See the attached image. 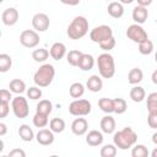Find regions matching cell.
Here are the masks:
<instances>
[{"label": "cell", "instance_id": "1", "mask_svg": "<svg viewBox=\"0 0 157 157\" xmlns=\"http://www.w3.org/2000/svg\"><path fill=\"white\" fill-rule=\"evenodd\" d=\"M137 141V134L130 126H125L124 129L114 132L113 142L120 150H128L132 147Z\"/></svg>", "mask_w": 157, "mask_h": 157}, {"label": "cell", "instance_id": "2", "mask_svg": "<svg viewBox=\"0 0 157 157\" xmlns=\"http://www.w3.org/2000/svg\"><path fill=\"white\" fill-rule=\"evenodd\" d=\"M87 32H88V21L83 16H76L66 29L67 37L74 40L81 39L87 34Z\"/></svg>", "mask_w": 157, "mask_h": 157}, {"label": "cell", "instance_id": "3", "mask_svg": "<svg viewBox=\"0 0 157 157\" xmlns=\"http://www.w3.org/2000/svg\"><path fill=\"white\" fill-rule=\"evenodd\" d=\"M55 76V69L52 64H43L33 75V81L38 87H48Z\"/></svg>", "mask_w": 157, "mask_h": 157}, {"label": "cell", "instance_id": "4", "mask_svg": "<svg viewBox=\"0 0 157 157\" xmlns=\"http://www.w3.org/2000/svg\"><path fill=\"white\" fill-rule=\"evenodd\" d=\"M97 65H98L99 75L103 78H112L114 76L115 63H114V58L109 53H103V54L98 55Z\"/></svg>", "mask_w": 157, "mask_h": 157}, {"label": "cell", "instance_id": "5", "mask_svg": "<svg viewBox=\"0 0 157 157\" xmlns=\"http://www.w3.org/2000/svg\"><path fill=\"white\" fill-rule=\"evenodd\" d=\"M92 105L87 99H75L69 104V113L75 117H85L91 113Z\"/></svg>", "mask_w": 157, "mask_h": 157}, {"label": "cell", "instance_id": "6", "mask_svg": "<svg viewBox=\"0 0 157 157\" xmlns=\"http://www.w3.org/2000/svg\"><path fill=\"white\" fill-rule=\"evenodd\" d=\"M11 108H12V112H13L15 117L18 118V119L27 118L28 114H29L28 102L22 96H17V97L11 99Z\"/></svg>", "mask_w": 157, "mask_h": 157}, {"label": "cell", "instance_id": "7", "mask_svg": "<svg viewBox=\"0 0 157 157\" xmlns=\"http://www.w3.org/2000/svg\"><path fill=\"white\" fill-rule=\"evenodd\" d=\"M112 36H113V29L107 25L97 26L90 32V39L93 43H101L102 40L107 39Z\"/></svg>", "mask_w": 157, "mask_h": 157}, {"label": "cell", "instance_id": "8", "mask_svg": "<svg viewBox=\"0 0 157 157\" xmlns=\"http://www.w3.org/2000/svg\"><path fill=\"white\" fill-rule=\"evenodd\" d=\"M20 43L25 48H36L39 44V34L34 29H25L20 34Z\"/></svg>", "mask_w": 157, "mask_h": 157}, {"label": "cell", "instance_id": "9", "mask_svg": "<svg viewBox=\"0 0 157 157\" xmlns=\"http://www.w3.org/2000/svg\"><path fill=\"white\" fill-rule=\"evenodd\" d=\"M125 34H126V37H128L130 40H132L134 43H137V44H139L140 42H142V40H145V39L148 38L146 31L141 27V25H137V23L130 25V26L128 27Z\"/></svg>", "mask_w": 157, "mask_h": 157}, {"label": "cell", "instance_id": "10", "mask_svg": "<svg viewBox=\"0 0 157 157\" xmlns=\"http://www.w3.org/2000/svg\"><path fill=\"white\" fill-rule=\"evenodd\" d=\"M50 20L47 13L38 12L32 17V26L36 32H45L49 28Z\"/></svg>", "mask_w": 157, "mask_h": 157}, {"label": "cell", "instance_id": "11", "mask_svg": "<svg viewBox=\"0 0 157 157\" xmlns=\"http://www.w3.org/2000/svg\"><path fill=\"white\" fill-rule=\"evenodd\" d=\"M36 140L39 145L49 146L54 142V132L50 129H40L36 135Z\"/></svg>", "mask_w": 157, "mask_h": 157}, {"label": "cell", "instance_id": "12", "mask_svg": "<svg viewBox=\"0 0 157 157\" xmlns=\"http://www.w3.org/2000/svg\"><path fill=\"white\" fill-rule=\"evenodd\" d=\"M1 21L5 26H13L18 21V11L15 7H9L4 10L1 15Z\"/></svg>", "mask_w": 157, "mask_h": 157}, {"label": "cell", "instance_id": "13", "mask_svg": "<svg viewBox=\"0 0 157 157\" xmlns=\"http://www.w3.org/2000/svg\"><path fill=\"white\" fill-rule=\"evenodd\" d=\"M87 130H88V123L85 118H76L71 123V131L77 136L85 135Z\"/></svg>", "mask_w": 157, "mask_h": 157}, {"label": "cell", "instance_id": "14", "mask_svg": "<svg viewBox=\"0 0 157 157\" xmlns=\"http://www.w3.org/2000/svg\"><path fill=\"white\" fill-rule=\"evenodd\" d=\"M49 55L54 60H56V61L61 60L66 55V47H65V44L61 43V42H55L50 47V49H49Z\"/></svg>", "mask_w": 157, "mask_h": 157}, {"label": "cell", "instance_id": "15", "mask_svg": "<svg viewBox=\"0 0 157 157\" xmlns=\"http://www.w3.org/2000/svg\"><path fill=\"white\" fill-rule=\"evenodd\" d=\"M147 17H148V11H147L146 7L140 6V5L134 7V10H132V20L135 21V23L142 25V23L146 22Z\"/></svg>", "mask_w": 157, "mask_h": 157}, {"label": "cell", "instance_id": "16", "mask_svg": "<svg viewBox=\"0 0 157 157\" xmlns=\"http://www.w3.org/2000/svg\"><path fill=\"white\" fill-rule=\"evenodd\" d=\"M103 139H104L103 134L98 130H91L86 135V142H87V145H90L92 147H97V146L102 145Z\"/></svg>", "mask_w": 157, "mask_h": 157}, {"label": "cell", "instance_id": "17", "mask_svg": "<svg viewBox=\"0 0 157 157\" xmlns=\"http://www.w3.org/2000/svg\"><path fill=\"white\" fill-rule=\"evenodd\" d=\"M77 66L82 70V71H90L92 70V67L94 66V58L91 54H86L82 53V55L80 56V60L77 63Z\"/></svg>", "mask_w": 157, "mask_h": 157}, {"label": "cell", "instance_id": "18", "mask_svg": "<svg viewBox=\"0 0 157 157\" xmlns=\"http://www.w3.org/2000/svg\"><path fill=\"white\" fill-rule=\"evenodd\" d=\"M101 130L104 134H113L115 130V120L112 115H105L101 120Z\"/></svg>", "mask_w": 157, "mask_h": 157}, {"label": "cell", "instance_id": "19", "mask_svg": "<svg viewBox=\"0 0 157 157\" xmlns=\"http://www.w3.org/2000/svg\"><path fill=\"white\" fill-rule=\"evenodd\" d=\"M86 87L91 92H99L103 87V81L98 75H91L86 82Z\"/></svg>", "mask_w": 157, "mask_h": 157}, {"label": "cell", "instance_id": "20", "mask_svg": "<svg viewBox=\"0 0 157 157\" xmlns=\"http://www.w3.org/2000/svg\"><path fill=\"white\" fill-rule=\"evenodd\" d=\"M107 11H108V15L112 16L113 18H120L124 15V6L119 1L118 2L117 1H113V2H110L108 5Z\"/></svg>", "mask_w": 157, "mask_h": 157}, {"label": "cell", "instance_id": "21", "mask_svg": "<svg viewBox=\"0 0 157 157\" xmlns=\"http://www.w3.org/2000/svg\"><path fill=\"white\" fill-rule=\"evenodd\" d=\"M18 136L21 137L22 141L26 142H31L34 139V132L32 130V128H29V125L27 124H22L18 128Z\"/></svg>", "mask_w": 157, "mask_h": 157}, {"label": "cell", "instance_id": "22", "mask_svg": "<svg viewBox=\"0 0 157 157\" xmlns=\"http://www.w3.org/2000/svg\"><path fill=\"white\" fill-rule=\"evenodd\" d=\"M144 78V72L139 67H134L128 74V82L130 85H139Z\"/></svg>", "mask_w": 157, "mask_h": 157}, {"label": "cell", "instance_id": "23", "mask_svg": "<svg viewBox=\"0 0 157 157\" xmlns=\"http://www.w3.org/2000/svg\"><path fill=\"white\" fill-rule=\"evenodd\" d=\"M129 96H130V98H131V101H132V102L139 103V102H142V101L145 99V97H146V92H145L144 87L135 85V86L130 90Z\"/></svg>", "mask_w": 157, "mask_h": 157}, {"label": "cell", "instance_id": "24", "mask_svg": "<svg viewBox=\"0 0 157 157\" xmlns=\"http://www.w3.org/2000/svg\"><path fill=\"white\" fill-rule=\"evenodd\" d=\"M9 88L11 91V93L21 94V93H23L26 91V83H25V81H22L20 78H13V80L10 81Z\"/></svg>", "mask_w": 157, "mask_h": 157}, {"label": "cell", "instance_id": "25", "mask_svg": "<svg viewBox=\"0 0 157 157\" xmlns=\"http://www.w3.org/2000/svg\"><path fill=\"white\" fill-rule=\"evenodd\" d=\"M49 129L55 132V134H60L65 130V121L61 118H53L49 121Z\"/></svg>", "mask_w": 157, "mask_h": 157}, {"label": "cell", "instance_id": "26", "mask_svg": "<svg viewBox=\"0 0 157 157\" xmlns=\"http://www.w3.org/2000/svg\"><path fill=\"white\" fill-rule=\"evenodd\" d=\"M69 93H70V96L72 98H76L77 99V98H80V97L83 96V93H85V86L81 82H74V83H71V86L69 88Z\"/></svg>", "mask_w": 157, "mask_h": 157}, {"label": "cell", "instance_id": "27", "mask_svg": "<svg viewBox=\"0 0 157 157\" xmlns=\"http://www.w3.org/2000/svg\"><path fill=\"white\" fill-rule=\"evenodd\" d=\"M98 107L101 108L102 112L107 113V114H110L114 112V104H113V99L110 98H107V97H103V98H99L98 101Z\"/></svg>", "mask_w": 157, "mask_h": 157}, {"label": "cell", "instance_id": "28", "mask_svg": "<svg viewBox=\"0 0 157 157\" xmlns=\"http://www.w3.org/2000/svg\"><path fill=\"white\" fill-rule=\"evenodd\" d=\"M37 113H40V114H44V115H49L53 110V103L48 99H42L39 101V103L37 104V108H36Z\"/></svg>", "mask_w": 157, "mask_h": 157}, {"label": "cell", "instance_id": "29", "mask_svg": "<svg viewBox=\"0 0 157 157\" xmlns=\"http://www.w3.org/2000/svg\"><path fill=\"white\" fill-rule=\"evenodd\" d=\"M12 66V59L9 54L2 53L0 54V72H6Z\"/></svg>", "mask_w": 157, "mask_h": 157}, {"label": "cell", "instance_id": "30", "mask_svg": "<svg viewBox=\"0 0 157 157\" xmlns=\"http://www.w3.org/2000/svg\"><path fill=\"white\" fill-rule=\"evenodd\" d=\"M139 52L142 55H150L153 52V42L151 39H145L139 43Z\"/></svg>", "mask_w": 157, "mask_h": 157}, {"label": "cell", "instance_id": "31", "mask_svg": "<svg viewBox=\"0 0 157 157\" xmlns=\"http://www.w3.org/2000/svg\"><path fill=\"white\" fill-rule=\"evenodd\" d=\"M48 56H49V52H48L45 48L36 49V50H33V53H32V58H33V60L37 61V63H43V61H45V60L48 59Z\"/></svg>", "mask_w": 157, "mask_h": 157}, {"label": "cell", "instance_id": "32", "mask_svg": "<svg viewBox=\"0 0 157 157\" xmlns=\"http://www.w3.org/2000/svg\"><path fill=\"white\" fill-rule=\"evenodd\" d=\"M113 104H114V112H113V113L123 114V113H125L126 109H128L126 101L123 99V98H114V99H113Z\"/></svg>", "mask_w": 157, "mask_h": 157}, {"label": "cell", "instance_id": "33", "mask_svg": "<svg viewBox=\"0 0 157 157\" xmlns=\"http://www.w3.org/2000/svg\"><path fill=\"white\" fill-rule=\"evenodd\" d=\"M48 117L49 115H44V114H40V113L36 112V114L33 117V125L36 128H44V126H47L48 123H49Z\"/></svg>", "mask_w": 157, "mask_h": 157}, {"label": "cell", "instance_id": "34", "mask_svg": "<svg viewBox=\"0 0 157 157\" xmlns=\"http://www.w3.org/2000/svg\"><path fill=\"white\" fill-rule=\"evenodd\" d=\"M81 55H82V52L74 49V50H70V52L66 54V60H67V63H69L71 66H77V63H78Z\"/></svg>", "mask_w": 157, "mask_h": 157}, {"label": "cell", "instance_id": "35", "mask_svg": "<svg viewBox=\"0 0 157 157\" xmlns=\"http://www.w3.org/2000/svg\"><path fill=\"white\" fill-rule=\"evenodd\" d=\"M147 112L157 113V93L152 92L147 96Z\"/></svg>", "mask_w": 157, "mask_h": 157}, {"label": "cell", "instance_id": "36", "mask_svg": "<svg viewBox=\"0 0 157 157\" xmlns=\"http://www.w3.org/2000/svg\"><path fill=\"white\" fill-rule=\"evenodd\" d=\"M131 156L132 157H146L148 156V150L145 145H134L131 150Z\"/></svg>", "mask_w": 157, "mask_h": 157}, {"label": "cell", "instance_id": "37", "mask_svg": "<svg viewBox=\"0 0 157 157\" xmlns=\"http://www.w3.org/2000/svg\"><path fill=\"white\" fill-rule=\"evenodd\" d=\"M99 153H101L102 157H114L117 155V146L115 145H112V144L104 145L101 148V152Z\"/></svg>", "mask_w": 157, "mask_h": 157}, {"label": "cell", "instance_id": "38", "mask_svg": "<svg viewBox=\"0 0 157 157\" xmlns=\"http://www.w3.org/2000/svg\"><path fill=\"white\" fill-rule=\"evenodd\" d=\"M98 44H99L101 49H103L104 52H109V50H112V49L115 47L117 42H115V38L112 36V37H109V38H107V39H104V40H102V42L98 43Z\"/></svg>", "mask_w": 157, "mask_h": 157}, {"label": "cell", "instance_id": "39", "mask_svg": "<svg viewBox=\"0 0 157 157\" xmlns=\"http://www.w3.org/2000/svg\"><path fill=\"white\" fill-rule=\"evenodd\" d=\"M42 90H40V87H38V86H32V87H29L28 90H27V97L29 98V99H32V101H36V99H39L40 97H42Z\"/></svg>", "mask_w": 157, "mask_h": 157}, {"label": "cell", "instance_id": "40", "mask_svg": "<svg viewBox=\"0 0 157 157\" xmlns=\"http://www.w3.org/2000/svg\"><path fill=\"white\" fill-rule=\"evenodd\" d=\"M11 99H12V96L10 90H0V102L10 103Z\"/></svg>", "mask_w": 157, "mask_h": 157}, {"label": "cell", "instance_id": "41", "mask_svg": "<svg viewBox=\"0 0 157 157\" xmlns=\"http://www.w3.org/2000/svg\"><path fill=\"white\" fill-rule=\"evenodd\" d=\"M10 113V104L6 102H0V118H6Z\"/></svg>", "mask_w": 157, "mask_h": 157}, {"label": "cell", "instance_id": "42", "mask_svg": "<svg viewBox=\"0 0 157 157\" xmlns=\"http://www.w3.org/2000/svg\"><path fill=\"white\" fill-rule=\"evenodd\" d=\"M148 126L152 129H157V113H148L147 117Z\"/></svg>", "mask_w": 157, "mask_h": 157}, {"label": "cell", "instance_id": "43", "mask_svg": "<svg viewBox=\"0 0 157 157\" xmlns=\"http://www.w3.org/2000/svg\"><path fill=\"white\" fill-rule=\"evenodd\" d=\"M26 152L21 148H13L9 152V157H25Z\"/></svg>", "mask_w": 157, "mask_h": 157}, {"label": "cell", "instance_id": "44", "mask_svg": "<svg viewBox=\"0 0 157 157\" xmlns=\"http://www.w3.org/2000/svg\"><path fill=\"white\" fill-rule=\"evenodd\" d=\"M80 1H81V0H60L61 4L69 5V6H76V5L80 4Z\"/></svg>", "mask_w": 157, "mask_h": 157}, {"label": "cell", "instance_id": "45", "mask_svg": "<svg viewBox=\"0 0 157 157\" xmlns=\"http://www.w3.org/2000/svg\"><path fill=\"white\" fill-rule=\"evenodd\" d=\"M136 1H137V5L144 6V7H147L152 4V0H136Z\"/></svg>", "mask_w": 157, "mask_h": 157}, {"label": "cell", "instance_id": "46", "mask_svg": "<svg viewBox=\"0 0 157 157\" xmlns=\"http://www.w3.org/2000/svg\"><path fill=\"white\" fill-rule=\"evenodd\" d=\"M6 132H7V126H6V124H4V123L0 121V136L6 135Z\"/></svg>", "mask_w": 157, "mask_h": 157}, {"label": "cell", "instance_id": "47", "mask_svg": "<svg viewBox=\"0 0 157 157\" xmlns=\"http://www.w3.org/2000/svg\"><path fill=\"white\" fill-rule=\"evenodd\" d=\"M152 82L153 83H157V71L155 70L153 74H152Z\"/></svg>", "mask_w": 157, "mask_h": 157}, {"label": "cell", "instance_id": "48", "mask_svg": "<svg viewBox=\"0 0 157 157\" xmlns=\"http://www.w3.org/2000/svg\"><path fill=\"white\" fill-rule=\"evenodd\" d=\"M134 0H119V2L120 4H123V5H129V4H131Z\"/></svg>", "mask_w": 157, "mask_h": 157}, {"label": "cell", "instance_id": "49", "mask_svg": "<svg viewBox=\"0 0 157 157\" xmlns=\"http://www.w3.org/2000/svg\"><path fill=\"white\" fill-rule=\"evenodd\" d=\"M152 141H153V144H157V132H155L152 135Z\"/></svg>", "mask_w": 157, "mask_h": 157}, {"label": "cell", "instance_id": "50", "mask_svg": "<svg viewBox=\"0 0 157 157\" xmlns=\"http://www.w3.org/2000/svg\"><path fill=\"white\" fill-rule=\"evenodd\" d=\"M4 151V141L0 139V153Z\"/></svg>", "mask_w": 157, "mask_h": 157}, {"label": "cell", "instance_id": "51", "mask_svg": "<svg viewBox=\"0 0 157 157\" xmlns=\"http://www.w3.org/2000/svg\"><path fill=\"white\" fill-rule=\"evenodd\" d=\"M2 1H4V0H0V4H1V2H2Z\"/></svg>", "mask_w": 157, "mask_h": 157}, {"label": "cell", "instance_id": "52", "mask_svg": "<svg viewBox=\"0 0 157 157\" xmlns=\"http://www.w3.org/2000/svg\"><path fill=\"white\" fill-rule=\"evenodd\" d=\"M0 37H1V31H0Z\"/></svg>", "mask_w": 157, "mask_h": 157}, {"label": "cell", "instance_id": "53", "mask_svg": "<svg viewBox=\"0 0 157 157\" xmlns=\"http://www.w3.org/2000/svg\"><path fill=\"white\" fill-rule=\"evenodd\" d=\"M107 1H108V0H107Z\"/></svg>", "mask_w": 157, "mask_h": 157}]
</instances>
